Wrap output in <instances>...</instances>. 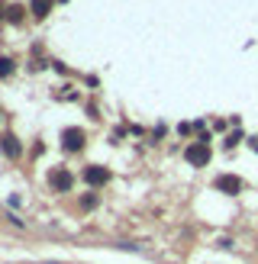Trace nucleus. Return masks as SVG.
Returning <instances> with one entry per match:
<instances>
[{
    "instance_id": "nucleus-1",
    "label": "nucleus",
    "mask_w": 258,
    "mask_h": 264,
    "mask_svg": "<svg viewBox=\"0 0 258 264\" xmlns=\"http://www.w3.org/2000/svg\"><path fill=\"white\" fill-rule=\"evenodd\" d=\"M184 158H188L190 164H197V168H200V164L210 161V145H207V142H194V145H188Z\"/></svg>"
},
{
    "instance_id": "nucleus-2",
    "label": "nucleus",
    "mask_w": 258,
    "mask_h": 264,
    "mask_svg": "<svg viewBox=\"0 0 258 264\" xmlns=\"http://www.w3.org/2000/svg\"><path fill=\"white\" fill-rule=\"evenodd\" d=\"M62 142L68 152H78V148H84V132L81 129H65L62 132Z\"/></svg>"
},
{
    "instance_id": "nucleus-3",
    "label": "nucleus",
    "mask_w": 258,
    "mask_h": 264,
    "mask_svg": "<svg viewBox=\"0 0 258 264\" xmlns=\"http://www.w3.org/2000/svg\"><path fill=\"white\" fill-rule=\"evenodd\" d=\"M48 180H52V187H55V190H62V194H65V190H71V184H74V177H71L65 168L52 171V177H48Z\"/></svg>"
},
{
    "instance_id": "nucleus-4",
    "label": "nucleus",
    "mask_w": 258,
    "mask_h": 264,
    "mask_svg": "<svg viewBox=\"0 0 258 264\" xmlns=\"http://www.w3.org/2000/svg\"><path fill=\"white\" fill-rule=\"evenodd\" d=\"M107 177H110V174H107V168H100V164H91V168H87V171H84V180H87V184H107Z\"/></svg>"
},
{
    "instance_id": "nucleus-5",
    "label": "nucleus",
    "mask_w": 258,
    "mask_h": 264,
    "mask_svg": "<svg viewBox=\"0 0 258 264\" xmlns=\"http://www.w3.org/2000/svg\"><path fill=\"white\" fill-rule=\"evenodd\" d=\"M239 177H229V174H223V177H216V190H226V194H235L239 190Z\"/></svg>"
},
{
    "instance_id": "nucleus-6",
    "label": "nucleus",
    "mask_w": 258,
    "mask_h": 264,
    "mask_svg": "<svg viewBox=\"0 0 258 264\" xmlns=\"http://www.w3.org/2000/svg\"><path fill=\"white\" fill-rule=\"evenodd\" d=\"M0 145H3V155H7V158H16V155H20V142H16L13 135H3V139H0Z\"/></svg>"
},
{
    "instance_id": "nucleus-7",
    "label": "nucleus",
    "mask_w": 258,
    "mask_h": 264,
    "mask_svg": "<svg viewBox=\"0 0 258 264\" xmlns=\"http://www.w3.org/2000/svg\"><path fill=\"white\" fill-rule=\"evenodd\" d=\"M48 7H52V0H32V13L36 16H46Z\"/></svg>"
},
{
    "instance_id": "nucleus-8",
    "label": "nucleus",
    "mask_w": 258,
    "mask_h": 264,
    "mask_svg": "<svg viewBox=\"0 0 258 264\" xmlns=\"http://www.w3.org/2000/svg\"><path fill=\"white\" fill-rule=\"evenodd\" d=\"M0 74H3V78L13 74V62H10V58H0Z\"/></svg>"
},
{
    "instance_id": "nucleus-9",
    "label": "nucleus",
    "mask_w": 258,
    "mask_h": 264,
    "mask_svg": "<svg viewBox=\"0 0 258 264\" xmlns=\"http://www.w3.org/2000/svg\"><path fill=\"white\" fill-rule=\"evenodd\" d=\"M81 203H84V210H94V206H97V197H94V194H87Z\"/></svg>"
},
{
    "instance_id": "nucleus-10",
    "label": "nucleus",
    "mask_w": 258,
    "mask_h": 264,
    "mask_svg": "<svg viewBox=\"0 0 258 264\" xmlns=\"http://www.w3.org/2000/svg\"><path fill=\"white\" fill-rule=\"evenodd\" d=\"M10 20H13V23H20V20H23V7H13V10H10Z\"/></svg>"
}]
</instances>
